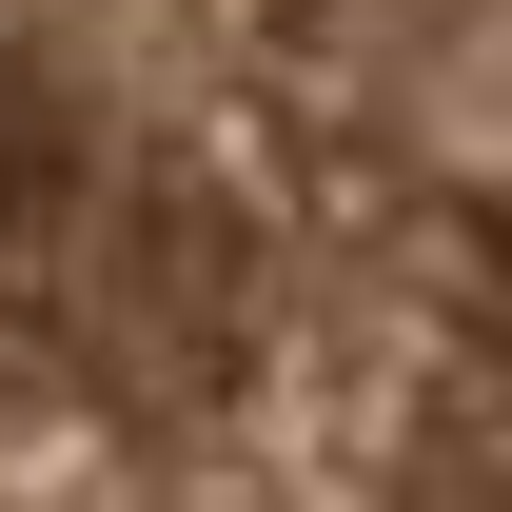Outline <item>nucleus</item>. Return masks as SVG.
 Instances as JSON below:
<instances>
[{"label": "nucleus", "instance_id": "1", "mask_svg": "<svg viewBox=\"0 0 512 512\" xmlns=\"http://www.w3.org/2000/svg\"><path fill=\"white\" fill-rule=\"evenodd\" d=\"M0 512H512V0H0Z\"/></svg>", "mask_w": 512, "mask_h": 512}]
</instances>
